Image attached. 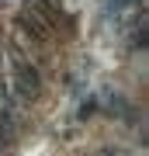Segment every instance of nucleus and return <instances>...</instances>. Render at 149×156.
<instances>
[{"label": "nucleus", "instance_id": "nucleus-4", "mask_svg": "<svg viewBox=\"0 0 149 156\" xmlns=\"http://www.w3.org/2000/svg\"><path fill=\"white\" fill-rule=\"evenodd\" d=\"M0 156H4V153H0Z\"/></svg>", "mask_w": 149, "mask_h": 156}, {"label": "nucleus", "instance_id": "nucleus-2", "mask_svg": "<svg viewBox=\"0 0 149 156\" xmlns=\"http://www.w3.org/2000/svg\"><path fill=\"white\" fill-rule=\"evenodd\" d=\"M14 94L21 101H35L42 94V73L35 69V62L14 56Z\"/></svg>", "mask_w": 149, "mask_h": 156}, {"label": "nucleus", "instance_id": "nucleus-3", "mask_svg": "<svg viewBox=\"0 0 149 156\" xmlns=\"http://www.w3.org/2000/svg\"><path fill=\"white\" fill-rule=\"evenodd\" d=\"M14 139H17V125H14V115L7 111V108H0V149L14 146Z\"/></svg>", "mask_w": 149, "mask_h": 156}, {"label": "nucleus", "instance_id": "nucleus-1", "mask_svg": "<svg viewBox=\"0 0 149 156\" xmlns=\"http://www.w3.org/2000/svg\"><path fill=\"white\" fill-rule=\"evenodd\" d=\"M17 24L24 28L28 38H35V42H49V35H52V11L35 7V4H24L21 14H17Z\"/></svg>", "mask_w": 149, "mask_h": 156}]
</instances>
